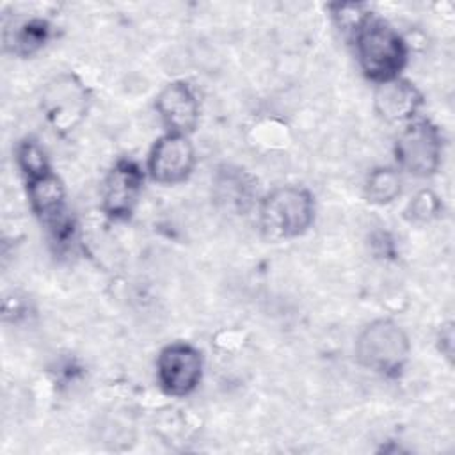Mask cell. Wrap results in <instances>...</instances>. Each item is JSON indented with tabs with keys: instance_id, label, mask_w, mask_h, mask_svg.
I'll use <instances>...</instances> for the list:
<instances>
[{
	"instance_id": "1",
	"label": "cell",
	"mask_w": 455,
	"mask_h": 455,
	"mask_svg": "<svg viewBox=\"0 0 455 455\" xmlns=\"http://www.w3.org/2000/svg\"><path fill=\"white\" fill-rule=\"evenodd\" d=\"M352 39L357 62L366 78L382 84L400 76L407 64V44L387 21L371 14Z\"/></svg>"
},
{
	"instance_id": "2",
	"label": "cell",
	"mask_w": 455,
	"mask_h": 455,
	"mask_svg": "<svg viewBox=\"0 0 455 455\" xmlns=\"http://www.w3.org/2000/svg\"><path fill=\"white\" fill-rule=\"evenodd\" d=\"M259 228L272 240L300 236L315 219L311 192L297 185H283L270 190L258 206Z\"/></svg>"
},
{
	"instance_id": "3",
	"label": "cell",
	"mask_w": 455,
	"mask_h": 455,
	"mask_svg": "<svg viewBox=\"0 0 455 455\" xmlns=\"http://www.w3.org/2000/svg\"><path fill=\"white\" fill-rule=\"evenodd\" d=\"M411 352L405 331L389 318L370 322L355 339V357L361 366L382 377H396Z\"/></svg>"
},
{
	"instance_id": "4",
	"label": "cell",
	"mask_w": 455,
	"mask_h": 455,
	"mask_svg": "<svg viewBox=\"0 0 455 455\" xmlns=\"http://www.w3.org/2000/svg\"><path fill=\"white\" fill-rule=\"evenodd\" d=\"M443 142L437 126L427 119H412L405 124L395 142L398 165L416 176H432L441 165Z\"/></svg>"
},
{
	"instance_id": "5",
	"label": "cell",
	"mask_w": 455,
	"mask_h": 455,
	"mask_svg": "<svg viewBox=\"0 0 455 455\" xmlns=\"http://www.w3.org/2000/svg\"><path fill=\"white\" fill-rule=\"evenodd\" d=\"M89 92L78 76L62 73L52 78L41 96V108L50 126L59 133L75 130L87 114Z\"/></svg>"
},
{
	"instance_id": "6",
	"label": "cell",
	"mask_w": 455,
	"mask_h": 455,
	"mask_svg": "<svg viewBox=\"0 0 455 455\" xmlns=\"http://www.w3.org/2000/svg\"><path fill=\"white\" fill-rule=\"evenodd\" d=\"M27 196L34 215L59 242L71 235V220L66 215V192L60 178L52 171H44L25 180Z\"/></svg>"
},
{
	"instance_id": "7",
	"label": "cell",
	"mask_w": 455,
	"mask_h": 455,
	"mask_svg": "<svg viewBox=\"0 0 455 455\" xmlns=\"http://www.w3.org/2000/svg\"><path fill=\"white\" fill-rule=\"evenodd\" d=\"M201 352L185 341H176L162 348L156 359V380L169 396L190 395L201 382Z\"/></svg>"
},
{
	"instance_id": "8",
	"label": "cell",
	"mask_w": 455,
	"mask_h": 455,
	"mask_svg": "<svg viewBox=\"0 0 455 455\" xmlns=\"http://www.w3.org/2000/svg\"><path fill=\"white\" fill-rule=\"evenodd\" d=\"M196 165V151L187 135L164 133L158 137L148 156V172L160 185L185 181Z\"/></svg>"
},
{
	"instance_id": "9",
	"label": "cell",
	"mask_w": 455,
	"mask_h": 455,
	"mask_svg": "<svg viewBox=\"0 0 455 455\" xmlns=\"http://www.w3.org/2000/svg\"><path fill=\"white\" fill-rule=\"evenodd\" d=\"M144 172L137 162L121 158L107 172L101 185V210L112 220L132 215L142 190Z\"/></svg>"
},
{
	"instance_id": "10",
	"label": "cell",
	"mask_w": 455,
	"mask_h": 455,
	"mask_svg": "<svg viewBox=\"0 0 455 455\" xmlns=\"http://www.w3.org/2000/svg\"><path fill=\"white\" fill-rule=\"evenodd\" d=\"M155 108L171 133L188 135L199 123V100L194 89L183 80L167 84L158 92Z\"/></svg>"
},
{
	"instance_id": "11",
	"label": "cell",
	"mask_w": 455,
	"mask_h": 455,
	"mask_svg": "<svg viewBox=\"0 0 455 455\" xmlns=\"http://www.w3.org/2000/svg\"><path fill=\"white\" fill-rule=\"evenodd\" d=\"M421 105L423 94L412 82L405 78L398 76L389 82L377 84L373 94V107L379 117L389 124L411 123Z\"/></svg>"
},
{
	"instance_id": "12",
	"label": "cell",
	"mask_w": 455,
	"mask_h": 455,
	"mask_svg": "<svg viewBox=\"0 0 455 455\" xmlns=\"http://www.w3.org/2000/svg\"><path fill=\"white\" fill-rule=\"evenodd\" d=\"M213 199L222 210L243 215L254 204L256 181L240 167H219L213 178Z\"/></svg>"
},
{
	"instance_id": "13",
	"label": "cell",
	"mask_w": 455,
	"mask_h": 455,
	"mask_svg": "<svg viewBox=\"0 0 455 455\" xmlns=\"http://www.w3.org/2000/svg\"><path fill=\"white\" fill-rule=\"evenodd\" d=\"M52 27L43 18H23L12 20L2 30L4 50L16 57H30L41 50L50 39Z\"/></svg>"
},
{
	"instance_id": "14",
	"label": "cell",
	"mask_w": 455,
	"mask_h": 455,
	"mask_svg": "<svg viewBox=\"0 0 455 455\" xmlns=\"http://www.w3.org/2000/svg\"><path fill=\"white\" fill-rule=\"evenodd\" d=\"M402 192V180L391 167L373 169L364 183V197L371 204H389Z\"/></svg>"
},
{
	"instance_id": "15",
	"label": "cell",
	"mask_w": 455,
	"mask_h": 455,
	"mask_svg": "<svg viewBox=\"0 0 455 455\" xmlns=\"http://www.w3.org/2000/svg\"><path fill=\"white\" fill-rule=\"evenodd\" d=\"M16 164L25 180L52 169L46 153L34 139H25L16 146Z\"/></svg>"
},
{
	"instance_id": "16",
	"label": "cell",
	"mask_w": 455,
	"mask_h": 455,
	"mask_svg": "<svg viewBox=\"0 0 455 455\" xmlns=\"http://www.w3.org/2000/svg\"><path fill=\"white\" fill-rule=\"evenodd\" d=\"M329 9L338 28L350 37H354V34L371 16V11L364 4H332Z\"/></svg>"
},
{
	"instance_id": "17",
	"label": "cell",
	"mask_w": 455,
	"mask_h": 455,
	"mask_svg": "<svg viewBox=\"0 0 455 455\" xmlns=\"http://www.w3.org/2000/svg\"><path fill=\"white\" fill-rule=\"evenodd\" d=\"M439 213H441V201L432 190H419L405 208V217L411 222H430Z\"/></svg>"
},
{
	"instance_id": "18",
	"label": "cell",
	"mask_w": 455,
	"mask_h": 455,
	"mask_svg": "<svg viewBox=\"0 0 455 455\" xmlns=\"http://www.w3.org/2000/svg\"><path fill=\"white\" fill-rule=\"evenodd\" d=\"M453 331H451V323H448L446 327L441 329V336H439V345L441 343H446V348H444V355L446 357H451V352H453Z\"/></svg>"
}]
</instances>
